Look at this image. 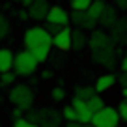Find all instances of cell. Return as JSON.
<instances>
[{"label":"cell","instance_id":"4","mask_svg":"<svg viewBox=\"0 0 127 127\" xmlns=\"http://www.w3.org/2000/svg\"><path fill=\"white\" fill-rule=\"evenodd\" d=\"M120 122H122V116H120L118 108L105 107L103 110L95 112L90 123H92L94 127H118Z\"/></svg>","mask_w":127,"mask_h":127},{"label":"cell","instance_id":"29","mask_svg":"<svg viewBox=\"0 0 127 127\" xmlns=\"http://www.w3.org/2000/svg\"><path fill=\"white\" fill-rule=\"evenodd\" d=\"M64 26H58V24H52V23H47V32L51 34V36H54V34H58L60 30H62Z\"/></svg>","mask_w":127,"mask_h":127},{"label":"cell","instance_id":"1","mask_svg":"<svg viewBox=\"0 0 127 127\" xmlns=\"http://www.w3.org/2000/svg\"><path fill=\"white\" fill-rule=\"evenodd\" d=\"M28 118L39 127H60L64 116L62 112L54 110V108H37V110H32Z\"/></svg>","mask_w":127,"mask_h":127},{"label":"cell","instance_id":"28","mask_svg":"<svg viewBox=\"0 0 127 127\" xmlns=\"http://www.w3.org/2000/svg\"><path fill=\"white\" fill-rule=\"evenodd\" d=\"M118 112H120V116H122L123 122H127V97L122 101V105L118 107Z\"/></svg>","mask_w":127,"mask_h":127},{"label":"cell","instance_id":"22","mask_svg":"<svg viewBox=\"0 0 127 127\" xmlns=\"http://www.w3.org/2000/svg\"><path fill=\"white\" fill-rule=\"evenodd\" d=\"M92 2L94 0H71V8H73V11H88Z\"/></svg>","mask_w":127,"mask_h":127},{"label":"cell","instance_id":"27","mask_svg":"<svg viewBox=\"0 0 127 127\" xmlns=\"http://www.w3.org/2000/svg\"><path fill=\"white\" fill-rule=\"evenodd\" d=\"M51 97H52L54 101H62V99H65V90H64V88H60V86L52 88V90H51Z\"/></svg>","mask_w":127,"mask_h":127},{"label":"cell","instance_id":"9","mask_svg":"<svg viewBox=\"0 0 127 127\" xmlns=\"http://www.w3.org/2000/svg\"><path fill=\"white\" fill-rule=\"evenodd\" d=\"M71 21V15L64 8L60 6H52L49 9V15H47V23H52V24H58V26H67V23Z\"/></svg>","mask_w":127,"mask_h":127},{"label":"cell","instance_id":"13","mask_svg":"<svg viewBox=\"0 0 127 127\" xmlns=\"http://www.w3.org/2000/svg\"><path fill=\"white\" fill-rule=\"evenodd\" d=\"M49 9H51V6H49L47 0H34L32 6L28 8V15L36 21H41V19H47Z\"/></svg>","mask_w":127,"mask_h":127},{"label":"cell","instance_id":"38","mask_svg":"<svg viewBox=\"0 0 127 127\" xmlns=\"http://www.w3.org/2000/svg\"><path fill=\"white\" fill-rule=\"evenodd\" d=\"M84 127H94V125H92V123H84Z\"/></svg>","mask_w":127,"mask_h":127},{"label":"cell","instance_id":"3","mask_svg":"<svg viewBox=\"0 0 127 127\" xmlns=\"http://www.w3.org/2000/svg\"><path fill=\"white\" fill-rule=\"evenodd\" d=\"M8 99L11 101L15 107L23 108V110H28V108H32V105H34V92H32L26 84H17V86H13L11 90H9Z\"/></svg>","mask_w":127,"mask_h":127},{"label":"cell","instance_id":"17","mask_svg":"<svg viewBox=\"0 0 127 127\" xmlns=\"http://www.w3.org/2000/svg\"><path fill=\"white\" fill-rule=\"evenodd\" d=\"M86 45H88V37L84 36L82 28L73 30V36H71V49L73 51H82Z\"/></svg>","mask_w":127,"mask_h":127},{"label":"cell","instance_id":"15","mask_svg":"<svg viewBox=\"0 0 127 127\" xmlns=\"http://www.w3.org/2000/svg\"><path fill=\"white\" fill-rule=\"evenodd\" d=\"M114 82H116V77L112 75V73H107V75H101L99 79L95 80V92L97 94H101V92H107V90H110L112 86H114Z\"/></svg>","mask_w":127,"mask_h":127},{"label":"cell","instance_id":"20","mask_svg":"<svg viewBox=\"0 0 127 127\" xmlns=\"http://www.w3.org/2000/svg\"><path fill=\"white\" fill-rule=\"evenodd\" d=\"M105 6H107V4H105L103 0H94V2H92V6L88 8V13H90V15L94 17L97 23H99V17H101V13H103Z\"/></svg>","mask_w":127,"mask_h":127},{"label":"cell","instance_id":"33","mask_svg":"<svg viewBox=\"0 0 127 127\" xmlns=\"http://www.w3.org/2000/svg\"><path fill=\"white\" fill-rule=\"evenodd\" d=\"M65 127H84V123H80V122H69Z\"/></svg>","mask_w":127,"mask_h":127},{"label":"cell","instance_id":"8","mask_svg":"<svg viewBox=\"0 0 127 127\" xmlns=\"http://www.w3.org/2000/svg\"><path fill=\"white\" fill-rule=\"evenodd\" d=\"M71 36H73V30L69 26H64L58 34L52 36V45H54L58 51H69L71 49Z\"/></svg>","mask_w":127,"mask_h":127},{"label":"cell","instance_id":"11","mask_svg":"<svg viewBox=\"0 0 127 127\" xmlns=\"http://www.w3.org/2000/svg\"><path fill=\"white\" fill-rule=\"evenodd\" d=\"M71 21H73V24H77L82 30H95V23H97L88 11H73Z\"/></svg>","mask_w":127,"mask_h":127},{"label":"cell","instance_id":"34","mask_svg":"<svg viewBox=\"0 0 127 127\" xmlns=\"http://www.w3.org/2000/svg\"><path fill=\"white\" fill-rule=\"evenodd\" d=\"M122 69H123V71H127V56L122 60Z\"/></svg>","mask_w":127,"mask_h":127},{"label":"cell","instance_id":"5","mask_svg":"<svg viewBox=\"0 0 127 127\" xmlns=\"http://www.w3.org/2000/svg\"><path fill=\"white\" fill-rule=\"evenodd\" d=\"M49 43L52 45V36L47 32V28H41V26H34V28H28L24 32V45L28 49L36 47V45H43Z\"/></svg>","mask_w":127,"mask_h":127},{"label":"cell","instance_id":"16","mask_svg":"<svg viewBox=\"0 0 127 127\" xmlns=\"http://www.w3.org/2000/svg\"><path fill=\"white\" fill-rule=\"evenodd\" d=\"M118 21V15H116V9L114 8H110V6H105V9H103V13H101V17H99V24L103 28H110L112 24Z\"/></svg>","mask_w":127,"mask_h":127},{"label":"cell","instance_id":"21","mask_svg":"<svg viewBox=\"0 0 127 127\" xmlns=\"http://www.w3.org/2000/svg\"><path fill=\"white\" fill-rule=\"evenodd\" d=\"M86 103H88V107H90V110L94 112V114H95V112H99V110H103V108L107 107L101 95H94V97H90Z\"/></svg>","mask_w":127,"mask_h":127},{"label":"cell","instance_id":"26","mask_svg":"<svg viewBox=\"0 0 127 127\" xmlns=\"http://www.w3.org/2000/svg\"><path fill=\"white\" fill-rule=\"evenodd\" d=\"M13 127H39V125H37V123H34L30 118H19V120H15Z\"/></svg>","mask_w":127,"mask_h":127},{"label":"cell","instance_id":"14","mask_svg":"<svg viewBox=\"0 0 127 127\" xmlns=\"http://www.w3.org/2000/svg\"><path fill=\"white\" fill-rule=\"evenodd\" d=\"M13 64H15V54L9 49H0V73L13 71Z\"/></svg>","mask_w":127,"mask_h":127},{"label":"cell","instance_id":"7","mask_svg":"<svg viewBox=\"0 0 127 127\" xmlns=\"http://www.w3.org/2000/svg\"><path fill=\"white\" fill-rule=\"evenodd\" d=\"M110 39L118 45H127V19H118L110 26Z\"/></svg>","mask_w":127,"mask_h":127},{"label":"cell","instance_id":"31","mask_svg":"<svg viewBox=\"0 0 127 127\" xmlns=\"http://www.w3.org/2000/svg\"><path fill=\"white\" fill-rule=\"evenodd\" d=\"M21 114H23V108H19V107H17V108H15V110H13V112H11V116H13V118H15V120H19V118H23V116H21Z\"/></svg>","mask_w":127,"mask_h":127},{"label":"cell","instance_id":"30","mask_svg":"<svg viewBox=\"0 0 127 127\" xmlns=\"http://www.w3.org/2000/svg\"><path fill=\"white\" fill-rule=\"evenodd\" d=\"M120 9H127V0H114Z\"/></svg>","mask_w":127,"mask_h":127},{"label":"cell","instance_id":"36","mask_svg":"<svg viewBox=\"0 0 127 127\" xmlns=\"http://www.w3.org/2000/svg\"><path fill=\"white\" fill-rule=\"evenodd\" d=\"M21 2H23V4L26 6V8H30V6H32V2H34V0H21Z\"/></svg>","mask_w":127,"mask_h":127},{"label":"cell","instance_id":"24","mask_svg":"<svg viewBox=\"0 0 127 127\" xmlns=\"http://www.w3.org/2000/svg\"><path fill=\"white\" fill-rule=\"evenodd\" d=\"M62 116L67 120V122H79V120H77V110L73 108V105H65V107L62 108Z\"/></svg>","mask_w":127,"mask_h":127},{"label":"cell","instance_id":"19","mask_svg":"<svg viewBox=\"0 0 127 127\" xmlns=\"http://www.w3.org/2000/svg\"><path fill=\"white\" fill-rule=\"evenodd\" d=\"M95 94H97V92H95L94 86H77L75 88V97L84 99V101H88L90 97H94Z\"/></svg>","mask_w":127,"mask_h":127},{"label":"cell","instance_id":"23","mask_svg":"<svg viewBox=\"0 0 127 127\" xmlns=\"http://www.w3.org/2000/svg\"><path fill=\"white\" fill-rule=\"evenodd\" d=\"M15 71H6V73H0V86H9V84L15 82Z\"/></svg>","mask_w":127,"mask_h":127},{"label":"cell","instance_id":"6","mask_svg":"<svg viewBox=\"0 0 127 127\" xmlns=\"http://www.w3.org/2000/svg\"><path fill=\"white\" fill-rule=\"evenodd\" d=\"M92 58H94L95 64H99V65H103V67L112 69L116 65V62H118V52H116V49L112 47V45H108V47H103V49L94 51Z\"/></svg>","mask_w":127,"mask_h":127},{"label":"cell","instance_id":"32","mask_svg":"<svg viewBox=\"0 0 127 127\" xmlns=\"http://www.w3.org/2000/svg\"><path fill=\"white\" fill-rule=\"evenodd\" d=\"M120 84H123V86H127V71H123L122 75H120Z\"/></svg>","mask_w":127,"mask_h":127},{"label":"cell","instance_id":"12","mask_svg":"<svg viewBox=\"0 0 127 127\" xmlns=\"http://www.w3.org/2000/svg\"><path fill=\"white\" fill-rule=\"evenodd\" d=\"M73 108L77 110V120H79L80 123H90L92 118H94V112L90 110V107H88V103L84 99H79V97H75L73 99Z\"/></svg>","mask_w":127,"mask_h":127},{"label":"cell","instance_id":"10","mask_svg":"<svg viewBox=\"0 0 127 127\" xmlns=\"http://www.w3.org/2000/svg\"><path fill=\"white\" fill-rule=\"evenodd\" d=\"M88 45H90L92 51H97V49H103V47L112 45V39H110V36H108L107 32L94 30V32H92V36L88 37Z\"/></svg>","mask_w":127,"mask_h":127},{"label":"cell","instance_id":"25","mask_svg":"<svg viewBox=\"0 0 127 127\" xmlns=\"http://www.w3.org/2000/svg\"><path fill=\"white\" fill-rule=\"evenodd\" d=\"M8 32H9V23L4 15H0V39H4L8 36Z\"/></svg>","mask_w":127,"mask_h":127},{"label":"cell","instance_id":"37","mask_svg":"<svg viewBox=\"0 0 127 127\" xmlns=\"http://www.w3.org/2000/svg\"><path fill=\"white\" fill-rule=\"evenodd\" d=\"M123 97H127V86H123Z\"/></svg>","mask_w":127,"mask_h":127},{"label":"cell","instance_id":"2","mask_svg":"<svg viewBox=\"0 0 127 127\" xmlns=\"http://www.w3.org/2000/svg\"><path fill=\"white\" fill-rule=\"evenodd\" d=\"M37 60L36 56L32 54L30 49H26V51H19L15 54V64H13V71L17 73V75L21 77H28L32 75V73L37 69Z\"/></svg>","mask_w":127,"mask_h":127},{"label":"cell","instance_id":"18","mask_svg":"<svg viewBox=\"0 0 127 127\" xmlns=\"http://www.w3.org/2000/svg\"><path fill=\"white\" fill-rule=\"evenodd\" d=\"M30 51H32V54L36 56V60L41 64V62H47L49 56H51V45H49V43L36 45V47H32Z\"/></svg>","mask_w":127,"mask_h":127},{"label":"cell","instance_id":"35","mask_svg":"<svg viewBox=\"0 0 127 127\" xmlns=\"http://www.w3.org/2000/svg\"><path fill=\"white\" fill-rule=\"evenodd\" d=\"M26 17H30L28 11H19V19H26Z\"/></svg>","mask_w":127,"mask_h":127}]
</instances>
